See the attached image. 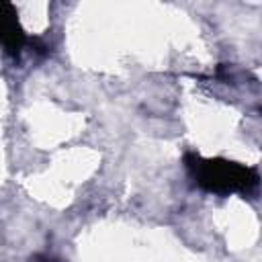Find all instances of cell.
<instances>
[{
    "label": "cell",
    "instance_id": "obj_1",
    "mask_svg": "<svg viewBox=\"0 0 262 262\" xmlns=\"http://www.w3.org/2000/svg\"><path fill=\"white\" fill-rule=\"evenodd\" d=\"M186 168L194 182L215 194H231V192H250L258 186V172L254 168H248L237 162H227V160H203L196 154L186 156Z\"/></svg>",
    "mask_w": 262,
    "mask_h": 262
},
{
    "label": "cell",
    "instance_id": "obj_2",
    "mask_svg": "<svg viewBox=\"0 0 262 262\" xmlns=\"http://www.w3.org/2000/svg\"><path fill=\"white\" fill-rule=\"evenodd\" d=\"M29 37L25 35L16 8L10 2H0V45L14 57L20 55V51L29 45Z\"/></svg>",
    "mask_w": 262,
    "mask_h": 262
},
{
    "label": "cell",
    "instance_id": "obj_3",
    "mask_svg": "<svg viewBox=\"0 0 262 262\" xmlns=\"http://www.w3.org/2000/svg\"><path fill=\"white\" fill-rule=\"evenodd\" d=\"M31 262H59V260L53 258V256H47V254H35L31 258Z\"/></svg>",
    "mask_w": 262,
    "mask_h": 262
}]
</instances>
